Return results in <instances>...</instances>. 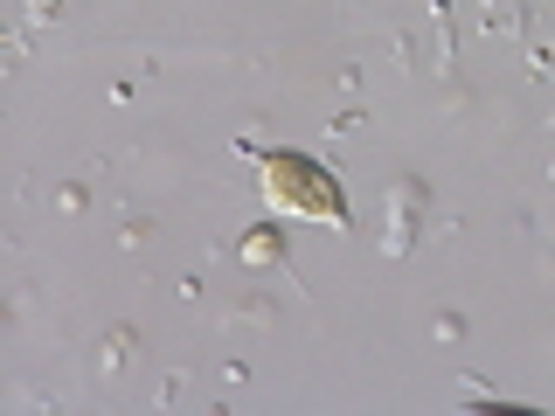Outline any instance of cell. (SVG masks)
I'll return each instance as SVG.
<instances>
[{
    "label": "cell",
    "instance_id": "6da1fadb",
    "mask_svg": "<svg viewBox=\"0 0 555 416\" xmlns=\"http://www.w3.org/2000/svg\"><path fill=\"white\" fill-rule=\"evenodd\" d=\"M264 195L278 208H306V216H320V222H340L347 208H340V187L326 181L312 160H299V153H278V160H264Z\"/></svg>",
    "mask_w": 555,
    "mask_h": 416
}]
</instances>
